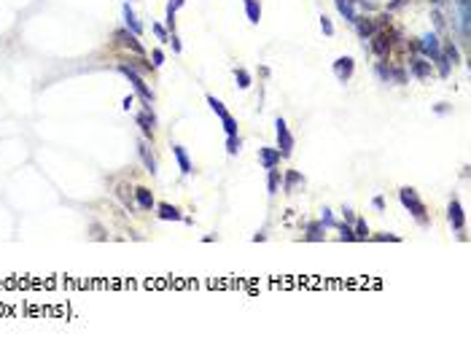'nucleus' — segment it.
<instances>
[{"label":"nucleus","instance_id":"4be33fe9","mask_svg":"<svg viewBox=\"0 0 471 350\" xmlns=\"http://www.w3.org/2000/svg\"><path fill=\"white\" fill-rule=\"evenodd\" d=\"M183 3H186V0H170V3H167V27L170 30H175V11L181 8Z\"/></svg>","mask_w":471,"mask_h":350},{"label":"nucleus","instance_id":"f704fd0d","mask_svg":"<svg viewBox=\"0 0 471 350\" xmlns=\"http://www.w3.org/2000/svg\"><path fill=\"white\" fill-rule=\"evenodd\" d=\"M374 240H380V242H385V240H390V242H399V237H396V234H377Z\"/></svg>","mask_w":471,"mask_h":350},{"label":"nucleus","instance_id":"c756f323","mask_svg":"<svg viewBox=\"0 0 471 350\" xmlns=\"http://www.w3.org/2000/svg\"><path fill=\"white\" fill-rule=\"evenodd\" d=\"M444 54H447V59H450V65L461 62V57H458V49H455L453 43H447V49H444Z\"/></svg>","mask_w":471,"mask_h":350},{"label":"nucleus","instance_id":"c9c22d12","mask_svg":"<svg viewBox=\"0 0 471 350\" xmlns=\"http://www.w3.org/2000/svg\"><path fill=\"white\" fill-rule=\"evenodd\" d=\"M404 3H407V0H393V3H390V5H388V11H393V8H401V5H404Z\"/></svg>","mask_w":471,"mask_h":350},{"label":"nucleus","instance_id":"f03ea898","mask_svg":"<svg viewBox=\"0 0 471 350\" xmlns=\"http://www.w3.org/2000/svg\"><path fill=\"white\" fill-rule=\"evenodd\" d=\"M208 105L216 111V116L221 118V124H224V129H227V135H237V121H235V116L229 114L227 108H224V103L221 100H216L213 95H208Z\"/></svg>","mask_w":471,"mask_h":350},{"label":"nucleus","instance_id":"a878e982","mask_svg":"<svg viewBox=\"0 0 471 350\" xmlns=\"http://www.w3.org/2000/svg\"><path fill=\"white\" fill-rule=\"evenodd\" d=\"M302 181H304V178L296 173V170H291V173L286 175V191L291 194V191H294V186H296V183H302Z\"/></svg>","mask_w":471,"mask_h":350},{"label":"nucleus","instance_id":"dca6fc26","mask_svg":"<svg viewBox=\"0 0 471 350\" xmlns=\"http://www.w3.org/2000/svg\"><path fill=\"white\" fill-rule=\"evenodd\" d=\"M137 154H140V159L145 162V167H148V173H151V175H156V159H154V156L148 154V148H145V143H143V140L137 143Z\"/></svg>","mask_w":471,"mask_h":350},{"label":"nucleus","instance_id":"ddd939ff","mask_svg":"<svg viewBox=\"0 0 471 350\" xmlns=\"http://www.w3.org/2000/svg\"><path fill=\"white\" fill-rule=\"evenodd\" d=\"M337 8H340V14L348 19V22H355V5L361 3V0H334Z\"/></svg>","mask_w":471,"mask_h":350},{"label":"nucleus","instance_id":"39448f33","mask_svg":"<svg viewBox=\"0 0 471 350\" xmlns=\"http://www.w3.org/2000/svg\"><path fill=\"white\" fill-rule=\"evenodd\" d=\"M417 49H420L426 57H431V59H439V57H442V43H439V38H436L434 32L423 35L420 43H417Z\"/></svg>","mask_w":471,"mask_h":350},{"label":"nucleus","instance_id":"e433bc0d","mask_svg":"<svg viewBox=\"0 0 471 350\" xmlns=\"http://www.w3.org/2000/svg\"><path fill=\"white\" fill-rule=\"evenodd\" d=\"M92 232H95L97 240H105V234H103V229H100V227H92Z\"/></svg>","mask_w":471,"mask_h":350},{"label":"nucleus","instance_id":"412c9836","mask_svg":"<svg viewBox=\"0 0 471 350\" xmlns=\"http://www.w3.org/2000/svg\"><path fill=\"white\" fill-rule=\"evenodd\" d=\"M245 11H248V19L253 24H258V19H261V5L256 3V0H245Z\"/></svg>","mask_w":471,"mask_h":350},{"label":"nucleus","instance_id":"473e14b6","mask_svg":"<svg viewBox=\"0 0 471 350\" xmlns=\"http://www.w3.org/2000/svg\"><path fill=\"white\" fill-rule=\"evenodd\" d=\"M154 32H156V38H159V41H170V38H167V32H164V27H162V24H154Z\"/></svg>","mask_w":471,"mask_h":350},{"label":"nucleus","instance_id":"20e7f679","mask_svg":"<svg viewBox=\"0 0 471 350\" xmlns=\"http://www.w3.org/2000/svg\"><path fill=\"white\" fill-rule=\"evenodd\" d=\"M275 132H277V143H280V148H277V151H280L283 156H288L291 148H294V135L288 132V127H286L283 118H277V121H275Z\"/></svg>","mask_w":471,"mask_h":350},{"label":"nucleus","instance_id":"4468645a","mask_svg":"<svg viewBox=\"0 0 471 350\" xmlns=\"http://www.w3.org/2000/svg\"><path fill=\"white\" fill-rule=\"evenodd\" d=\"M156 210H159V219H162V221H181V219H183V216L178 213V208H172L170 202L156 205Z\"/></svg>","mask_w":471,"mask_h":350},{"label":"nucleus","instance_id":"2f4dec72","mask_svg":"<svg viewBox=\"0 0 471 350\" xmlns=\"http://www.w3.org/2000/svg\"><path fill=\"white\" fill-rule=\"evenodd\" d=\"M321 27H323V32H326V35H334V24H331L326 16L321 19Z\"/></svg>","mask_w":471,"mask_h":350},{"label":"nucleus","instance_id":"72a5a7b5","mask_svg":"<svg viewBox=\"0 0 471 350\" xmlns=\"http://www.w3.org/2000/svg\"><path fill=\"white\" fill-rule=\"evenodd\" d=\"M162 62H164V54H162V49H156L154 51V68H159Z\"/></svg>","mask_w":471,"mask_h":350},{"label":"nucleus","instance_id":"2eb2a0df","mask_svg":"<svg viewBox=\"0 0 471 350\" xmlns=\"http://www.w3.org/2000/svg\"><path fill=\"white\" fill-rule=\"evenodd\" d=\"M355 30H358V35L361 38H371L374 35V22L371 19H366V16H355Z\"/></svg>","mask_w":471,"mask_h":350},{"label":"nucleus","instance_id":"9b49d317","mask_svg":"<svg viewBox=\"0 0 471 350\" xmlns=\"http://www.w3.org/2000/svg\"><path fill=\"white\" fill-rule=\"evenodd\" d=\"M409 68H412V76L415 78H428L431 70H434V68H431V62H426L423 57H415L412 62H409Z\"/></svg>","mask_w":471,"mask_h":350},{"label":"nucleus","instance_id":"1a4fd4ad","mask_svg":"<svg viewBox=\"0 0 471 350\" xmlns=\"http://www.w3.org/2000/svg\"><path fill=\"white\" fill-rule=\"evenodd\" d=\"M353 68H355V65H353V59H350V57H340L334 62V73H337L340 81H348V78L353 76Z\"/></svg>","mask_w":471,"mask_h":350},{"label":"nucleus","instance_id":"a211bd4d","mask_svg":"<svg viewBox=\"0 0 471 350\" xmlns=\"http://www.w3.org/2000/svg\"><path fill=\"white\" fill-rule=\"evenodd\" d=\"M172 154H175L178 164H181V173L189 175V173H191V162H189V156H186V151H183L181 146H172Z\"/></svg>","mask_w":471,"mask_h":350},{"label":"nucleus","instance_id":"58836bf2","mask_svg":"<svg viewBox=\"0 0 471 350\" xmlns=\"http://www.w3.org/2000/svg\"><path fill=\"white\" fill-rule=\"evenodd\" d=\"M431 3H434V5H439V3H444V0H431Z\"/></svg>","mask_w":471,"mask_h":350},{"label":"nucleus","instance_id":"cd10ccee","mask_svg":"<svg viewBox=\"0 0 471 350\" xmlns=\"http://www.w3.org/2000/svg\"><path fill=\"white\" fill-rule=\"evenodd\" d=\"M355 240H369V229H366V221H355Z\"/></svg>","mask_w":471,"mask_h":350},{"label":"nucleus","instance_id":"423d86ee","mask_svg":"<svg viewBox=\"0 0 471 350\" xmlns=\"http://www.w3.org/2000/svg\"><path fill=\"white\" fill-rule=\"evenodd\" d=\"M116 41L118 46H124V49H129V51H135V54H145V49L140 46V41H137V35L135 32H129V30H116Z\"/></svg>","mask_w":471,"mask_h":350},{"label":"nucleus","instance_id":"6e6552de","mask_svg":"<svg viewBox=\"0 0 471 350\" xmlns=\"http://www.w3.org/2000/svg\"><path fill=\"white\" fill-rule=\"evenodd\" d=\"M280 151L277 148H258V159H261V164H264V170H272V167H277V164H280Z\"/></svg>","mask_w":471,"mask_h":350},{"label":"nucleus","instance_id":"5701e85b","mask_svg":"<svg viewBox=\"0 0 471 350\" xmlns=\"http://www.w3.org/2000/svg\"><path fill=\"white\" fill-rule=\"evenodd\" d=\"M323 224H313V227L307 229V237H304V240H310V242H318V240H323Z\"/></svg>","mask_w":471,"mask_h":350},{"label":"nucleus","instance_id":"9d476101","mask_svg":"<svg viewBox=\"0 0 471 350\" xmlns=\"http://www.w3.org/2000/svg\"><path fill=\"white\" fill-rule=\"evenodd\" d=\"M447 216H450V224H453L458 232H463V208H461V202H458V200H450Z\"/></svg>","mask_w":471,"mask_h":350},{"label":"nucleus","instance_id":"bb28decb","mask_svg":"<svg viewBox=\"0 0 471 350\" xmlns=\"http://www.w3.org/2000/svg\"><path fill=\"white\" fill-rule=\"evenodd\" d=\"M227 151H229L232 156L240 154V137H237V135H227Z\"/></svg>","mask_w":471,"mask_h":350},{"label":"nucleus","instance_id":"f3484780","mask_svg":"<svg viewBox=\"0 0 471 350\" xmlns=\"http://www.w3.org/2000/svg\"><path fill=\"white\" fill-rule=\"evenodd\" d=\"M135 197H137V205H140L143 210H151L156 205L154 202V194H151L148 189H135Z\"/></svg>","mask_w":471,"mask_h":350},{"label":"nucleus","instance_id":"f8f14e48","mask_svg":"<svg viewBox=\"0 0 471 350\" xmlns=\"http://www.w3.org/2000/svg\"><path fill=\"white\" fill-rule=\"evenodd\" d=\"M137 124H140V129H143V135L145 137H154V124H156V118L151 111H143V114H137Z\"/></svg>","mask_w":471,"mask_h":350},{"label":"nucleus","instance_id":"c85d7f7f","mask_svg":"<svg viewBox=\"0 0 471 350\" xmlns=\"http://www.w3.org/2000/svg\"><path fill=\"white\" fill-rule=\"evenodd\" d=\"M267 189H269V194H277V170H275V167L269 170V181H267Z\"/></svg>","mask_w":471,"mask_h":350},{"label":"nucleus","instance_id":"6ab92c4d","mask_svg":"<svg viewBox=\"0 0 471 350\" xmlns=\"http://www.w3.org/2000/svg\"><path fill=\"white\" fill-rule=\"evenodd\" d=\"M124 19H127V30H129V32H135V35H140L143 27H140V22H137V16L132 14L129 5H124Z\"/></svg>","mask_w":471,"mask_h":350},{"label":"nucleus","instance_id":"7c9ffc66","mask_svg":"<svg viewBox=\"0 0 471 350\" xmlns=\"http://www.w3.org/2000/svg\"><path fill=\"white\" fill-rule=\"evenodd\" d=\"M340 232H342V240H348V242H350V240H355V234H353V229H350V227H348V224H342V227H340Z\"/></svg>","mask_w":471,"mask_h":350},{"label":"nucleus","instance_id":"7ed1b4c3","mask_svg":"<svg viewBox=\"0 0 471 350\" xmlns=\"http://www.w3.org/2000/svg\"><path fill=\"white\" fill-rule=\"evenodd\" d=\"M118 73H124V76H127L129 81H132V87L137 89V95L143 97V103H151V100H154V92L145 87V81L135 73V68H129V65H124V62H121V65H118Z\"/></svg>","mask_w":471,"mask_h":350},{"label":"nucleus","instance_id":"f257e3e1","mask_svg":"<svg viewBox=\"0 0 471 350\" xmlns=\"http://www.w3.org/2000/svg\"><path fill=\"white\" fill-rule=\"evenodd\" d=\"M399 200H401V205L404 208H409V213L415 216L420 224H428V216H426V205H423V200L417 197V191L415 189H409V186H404L401 191H399Z\"/></svg>","mask_w":471,"mask_h":350},{"label":"nucleus","instance_id":"b1692460","mask_svg":"<svg viewBox=\"0 0 471 350\" xmlns=\"http://www.w3.org/2000/svg\"><path fill=\"white\" fill-rule=\"evenodd\" d=\"M127 191H129V189H127V183H118V186H116V194H118V200H121V202H124V205H127V208L132 210V208H135V202H132V197L127 194Z\"/></svg>","mask_w":471,"mask_h":350},{"label":"nucleus","instance_id":"4c0bfd02","mask_svg":"<svg viewBox=\"0 0 471 350\" xmlns=\"http://www.w3.org/2000/svg\"><path fill=\"white\" fill-rule=\"evenodd\" d=\"M374 208H377V210H382V208H385V202H382V197H374Z\"/></svg>","mask_w":471,"mask_h":350},{"label":"nucleus","instance_id":"393cba45","mask_svg":"<svg viewBox=\"0 0 471 350\" xmlns=\"http://www.w3.org/2000/svg\"><path fill=\"white\" fill-rule=\"evenodd\" d=\"M235 78H237V87H240V89H248L250 87V73H248V70L237 68L235 70Z\"/></svg>","mask_w":471,"mask_h":350},{"label":"nucleus","instance_id":"aec40b11","mask_svg":"<svg viewBox=\"0 0 471 350\" xmlns=\"http://www.w3.org/2000/svg\"><path fill=\"white\" fill-rule=\"evenodd\" d=\"M458 3V8H461V22H463V38H469V19H471V14H469V0H455Z\"/></svg>","mask_w":471,"mask_h":350},{"label":"nucleus","instance_id":"0eeeda50","mask_svg":"<svg viewBox=\"0 0 471 350\" xmlns=\"http://www.w3.org/2000/svg\"><path fill=\"white\" fill-rule=\"evenodd\" d=\"M390 46H393V41H390V32L380 30V32L374 35V41H371V51H374L377 57H385L388 51H390Z\"/></svg>","mask_w":471,"mask_h":350}]
</instances>
